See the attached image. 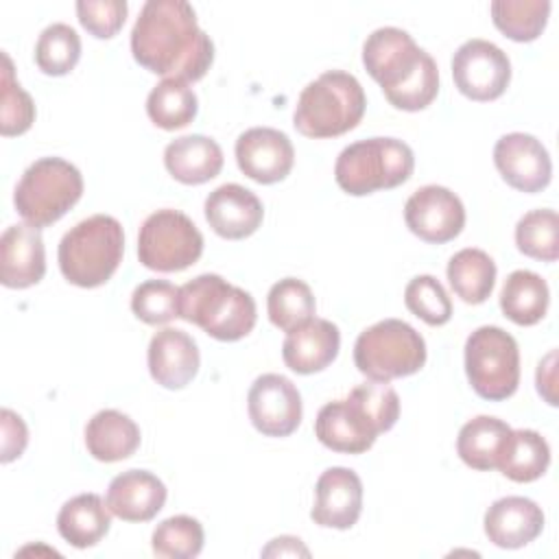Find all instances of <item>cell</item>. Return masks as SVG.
<instances>
[{"instance_id": "1", "label": "cell", "mask_w": 559, "mask_h": 559, "mask_svg": "<svg viewBox=\"0 0 559 559\" xmlns=\"http://www.w3.org/2000/svg\"><path fill=\"white\" fill-rule=\"evenodd\" d=\"M133 59L153 74L194 83L214 61V44L186 0H148L131 31Z\"/></svg>"}, {"instance_id": "2", "label": "cell", "mask_w": 559, "mask_h": 559, "mask_svg": "<svg viewBox=\"0 0 559 559\" xmlns=\"http://www.w3.org/2000/svg\"><path fill=\"white\" fill-rule=\"evenodd\" d=\"M362 63L395 109L419 111L437 98L439 70L435 59L397 26H380L367 35Z\"/></svg>"}, {"instance_id": "3", "label": "cell", "mask_w": 559, "mask_h": 559, "mask_svg": "<svg viewBox=\"0 0 559 559\" xmlns=\"http://www.w3.org/2000/svg\"><path fill=\"white\" fill-rule=\"evenodd\" d=\"M400 417V397L389 382H365L345 400L321 406L314 421L317 439L343 454L367 452L378 435L391 430Z\"/></svg>"}, {"instance_id": "4", "label": "cell", "mask_w": 559, "mask_h": 559, "mask_svg": "<svg viewBox=\"0 0 559 559\" xmlns=\"http://www.w3.org/2000/svg\"><path fill=\"white\" fill-rule=\"evenodd\" d=\"M179 319L216 341H240L258 319L253 297L216 273H203L179 288Z\"/></svg>"}, {"instance_id": "5", "label": "cell", "mask_w": 559, "mask_h": 559, "mask_svg": "<svg viewBox=\"0 0 559 559\" xmlns=\"http://www.w3.org/2000/svg\"><path fill=\"white\" fill-rule=\"evenodd\" d=\"M365 107L367 98L358 79L343 70H328L301 90L293 124L306 138H336L362 120Z\"/></svg>"}, {"instance_id": "6", "label": "cell", "mask_w": 559, "mask_h": 559, "mask_svg": "<svg viewBox=\"0 0 559 559\" xmlns=\"http://www.w3.org/2000/svg\"><path fill=\"white\" fill-rule=\"evenodd\" d=\"M122 253V225L109 214H94L63 234L57 258L59 269L70 284L96 288L116 273Z\"/></svg>"}, {"instance_id": "7", "label": "cell", "mask_w": 559, "mask_h": 559, "mask_svg": "<svg viewBox=\"0 0 559 559\" xmlns=\"http://www.w3.org/2000/svg\"><path fill=\"white\" fill-rule=\"evenodd\" d=\"M415 155L397 138H369L345 146L334 164L338 188L352 197L391 190L411 179Z\"/></svg>"}, {"instance_id": "8", "label": "cell", "mask_w": 559, "mask_h": 559, "mask_svg": "<svg viewBox=\"0 0 559 559\" xmlns=\"http://www.w3.org/2000/svg\"><path fill=\"white\" fill-rule=\"evenodd\" d=\"M83 194L79 168L61 157H39L20 177L13 203L17 214L41 229L57 223Z\"/></svg>"}, {"instance_id": "9", "label": "cell", "mask_w": 559, "mask_h": 559, "mask_svg": "<svg viewBox=\"0 0 559 559\" xmlns=\"http://www.w3.org/2000/svg\"><path fill=\"white\" fill-rule=\"evenodd\" d=\"M354 362L358 371L373 382L406 378L424 367L426 341L411 323L384 319L358 334Z\"/></svg>"}, {"instance_id": "10", "label": "cell", "mask_w": 559, "mask_h": 559, "mask_svg": "<svg viewBox=\"0 0 559 559\" xmlns=\"http://www.w3.org/2000/svg\"><path fill=\"white\" fill-rule=\"evenodd\" d=\"M465 373L483 400L500 402L520 384V349L498 325H480L465 341Z\"/></svg>"}, {"instance_id": "11", "label": "cell", "mask_w": 559, "mask_h": 559, "mask_svg": "<svg viewBox=\"0 0 559 559\" xmlns=\"http://www.w3.org/2000/svg\"><path fill=\"white\" fill-rule=\"evenodd\" d=\"M203 253V236L179 210L148 214L138 234L140 262L159 273H175L192 266Z\"/></svg>"}, {"instance_id": "12", "label": "cell", "mask_w": 559, "mask_h": 559, "mask_svg": "<svg viewBox=\"0 0 559 559\" xmlns=\"http://www.w3.org/2000/svg\"><path fill=\"white\" fill-rule=\"evenodd\" d=\"M456 90L478 103L496 100L511 81V61L502 48L487 39L463 41L452 57Z\"/></svg>"}, {"instance_id": "13", "label": "cell", "mask_w": 559, "mask_h": 559, "mask_svg": "<svg viewBox=\"0 0 559 559\" xmlns=\"http://www.w3.org/2000/svg\"><path fill=\"white\" fill-rule=\"evenodd\" d=\"M247 411L253 428L264 437H288L301 424V395L280 373H262L247 395Z\"/></svg>"}, {"instance_id": "14", "label": "cell", "mask_w": 559, "mask_h": 559, "mask_svg": "<svg viewBox=\"0 0 559 559\" xmlns=\"http://www.w3.org/2000/svg\"><path fill=\"white\" fill-rule=\"evenodd\" d=\"M406 227L430 245L454 240L465 225L463 201L443 186H424L415 190L404 205Z\"/></svg>"}, {"instance_id": "15", "label": "cell", "mask_w": 559, "mask_h": 559, "mask_svg": "<svg viewBox=\"0 0 559 559\" xmlns=\"http://www.w3.org/2000/svg\"><path fill=\"white\" fill-rule=\"evenodd\" d=\"M500 177L520 192H539L550 183L552 162L546 146L531 133H507L493 146Z\"/></svg>"}, {"instance_id": "16", "label": "cell", "mask_w": 559, "mask_h": 559, "mask_svg": "<svg viewBox=\"0 0 559 559\" xmlns=\"http://www.w3.org/2000/svg\"><path fill=\"white\" fill-rule=\"evenodd\" d=\"M234 153L240 173L264 186L286 179L295 164L293 142L284 131L271 127H253L240 133Z\"/></svg>"}, {"instance_id": "17", "label": "cell", "mask_w": 559, "mask_h": 559, "mask_svg": "<svg viewBox=\"0 0 559 559\" xmlns=\"http://www.w3.org/2000/svg\"><path fill=\"white\" fill-rule=\"evenodd\" d=\"M362 511V483L349 467H328L314 485L310 518L323 528H352Z\"/></svg>"}, {"instance_id": "18", "label": "cell", "mask_w": 559, "mask_h": 559, "mask_svg": "<svg viewBox=\"0 0 559 559\" xmlns=\"http://www.w3.org/2000/svg\"><path fill=\"white\" fill-rule=\"evenodd\" d=\"M205 221L227 240H242L251 236L264 218L262 201L240 183H223L212 190L203 205Z\"/></svg>"}, {"instance_id": "19", "label": "cell", "mask_w": 559, "mask_h": 559, "mask_svg": "<svg viewBox=\"0 0 559 559\" xmlns=\"http://www.w3.org/2000/svg\"><path fill=\"white\" fill-rule=\"evenodd\" d=\"M46 273L41 231L28 223L9 225L0 238V282L7 288L35 286Z\"/></svg>"}, {"instance_id": "20", "label": "cell", "mask_w": 559, "mask_h": 559, "mask_svg": "<svg viewBox=\"0 0 559 559\" xmlns=\"http://www.w3.org/2000/svg\"><path fill=\"white\" fill-rule=\"evenodd\" d=\"M199 347L194 338L177 328H164L148 343L151 378L164 389H183L199 371Z\"/></svg>"}, {"instance_id": "21", "label": "cell", "mask_w": 559, "mask_h": 559, "mask_svg": "<svg viewBox=\"0 0 559 559\" xmlns=\"http://www.w3.org/2000/svg\"><path fill=\"white\" fill-rule=\"evenodd\" d=\"M485 535L498 548H522L544 528V511L524 496H507L491 502L485 511Z\"/></svg>"}, {"instance_id": "22", "label": "cell", "mask_w": 559, "mask_h": 559, "mask_svg": "<svg viewBox=\"0 0 559 559\" xmlns=\"http://www.w3.org/2000/svg\"><path fill=\"white\" fill-rule=\"evenodd\" d=\"M166 485L146 469H127L107 487L109 511L124 522H148L166 502Z\"/></svg>"}, {"instance_id": "23", "label": "cell", "mask_w": 559, "mask_h": 559, "mask_svg": "<svg viewBox=\"0 0 559 559\" xmlns=\"http://www.w3.org/2000/svg\"><path fill=\"white\" fill-rule=\"evenodd\" d=\"M341 347V332L328 319H310L301 328L286 334L282 358L295 373L308 376L330 367Z\"/></svg>"}, {"instance_id": "24", "label": "cell", "mask_w": 559, "mask_h": 559, "mask_svg": "<svg viewBox=\"0 0 559 559\" xmlns=\"http://www.w3.org/2000/svg\"><path fill=\"white\" fill-rule=\"evenodd\" d=\"M164 166L179 183L199 186L221 173L223 151L207 135H181L164 148Z\"/></svg>"}, {"instance_id": "25", "label": "cell", "mask_w": 559, "mask_h": 559, "mask_svg": "<svg viewBox=\"0 0 559 559\" xmlns=\"http://www.w3.org/2000/svg\"><path fill=\"white\" fill-rule=\"evenodd\" d=\"M140 439L138 424L116 408L98 411L85 426L87 452L103 463L133 456L140 448Z\"/></svg>"}, {"instance_id": "26", "label": "cell", "mask_w": 559, "mask_h": 559, "mask_svg": "<svg viewBox=\"0 0 559 559\" xmlns=\"http://www.w3.org/2000/svg\"><path fill=\"white\" fill-rule=\"evenodd\" d=\"M111 511L98 493H79L70 498L57 515L59 535L74 548L96 546L109 531Z\"/></svg>"}, {"instance_id": "27", "label": "cell", "mask_w": 559, "mask_h": 559, "mask_svg": "<svg viewBox=\"0 0 559 559\" xmlns=\"http://www.w3.org/2000/svg\"><path fill=\"white\" fill-rule=\"evenodd\" d=\"M511 426L498 417L478 415L463 424L456 437V452L461 461L478 472L498 467V461L511 439Z\"/></svg>"}, {"instance_id": "28", "label": "cell", "mask_w": 559, "mask_h": 559, "mask_svg": "<svg viewBox=\"0 0 559 559\" xmlns=\"http://www.w3.org/2000/svg\"><path fill=\"white\" fill-rule=\"evenodd\" d=\"M548 301L550 290L546 280L526 269L509 273L500 290V308L518 325L539 323L548 310Z\"/></svg>"}, {"instance_id": "29", "label": "cell", "mask_w": 559, "mask_h": 559, "mask_svg": "<svg viewBox=\"0 0 559 559\" xmlns=\"http://www.w3.org/2000/svg\"><path fill=\"white\" fill-rule=\"evenodd\" d=\"M448 282L465 304H483L496 284V262L483 249H461L448 262Z\"/></svg>"}, {"instance_id": "30", "label": "cell", "mask_w": 559, "mask_h": 559, "mask_svg": "<svg viewBox=\"0 0 559 559\" xmlns=\"http://www.w3.org/2000/svg\"><path fill=\"white\" fill-rule=\"evenodd\" d=\"M550 465L548 441L531 428L511 432V439L498 461V469L513 483H533L546 474Z\"/></svg>"}, {"instance_id": "31", "label": "cell", "mask_w": 559, "mask_h": 559, "mask_svg": "<svg viewBox=\"0 0 559 559\" xmlns=\"http://www.w3.org/2000/svg\"><path fill=\"white\" fill-rule=\"evenodd\" d=\"M197 109L199 103L194 90L179 79L159 81L146 98V114L151 122L166 131L188 127L197 118Z\"/></svg>"}, {"instance_id": "32", "label": "cell", "mask_w": 559, "mask_h": 559, "mask_svg": "<svg viewBox=\"0 0 559 559\" xmlns=\"http://www.w3.org/2000/svg\"><path fill=\"white\" fill-rule=\"evenodd\" d=\"M314 295L304 280L284 277L275 282L266 297V312L275 328L293 332L314 319Z\"/></svg>"}, {"instance_id": "33", "label": "cell", "mask_w": 559, "mask_h": 559, "mask_svg": "<svg viewBox=\"0 0 559 559\" xmlns=\"http://www.w3.org/2000/svg\"><path fill=\"white\" fill-rule=\"evenodd\" d=\"M548 0H493L491 20L500 33L513 41H533L546 28Z\"/></svg>"}, {"instance_id": "34", "label": "cell", "mask_w": 559, "mask_h": 559, "mask_svg": "<svg viewBox=\"0 0 559 559\" xmlns=\"http://www.w3.org/2000/svg\"><path fill=\"white\" fill-rule=\"evenodd\" d=\"M79 57L81 37L72 26L55 22L39 33V39L35 44V63L44 74L63 76L74 70Z\"/></svg>"}, {"instance_id": "35", "label": "cell", "mask_w": 559, "mask_h": 559, "mask_svg": "<svg viewBox=\"0 0 559 559\" xmlns=\"http://www.w3.org/2000/svg\"><path fill=\"white\" fill-rule=\"evenodd\" d=\"M518 249L535 260L555 262L559 258V216L555 210H531L515 225Z\"/></svg>"}, {"instance_id": "36", "label": "cell", "mask_w": 559, "mask_h": 559, "mask_svg": "<svg viewBox=\"0 0 559 559\" xmlns=\"http://www.w3.org/2000/svg\"><path fill=\"white\" fill-rule=\"evenodd\" d=\"M203 526L190 515H173L153 531L151 546L162 559H192L203 550Z\"/></svg>"}, {"instance_id": "37", "label": "cell", "mask_w": 559, "mask_h": 559, "mask_svg": "<svg viewBox=\"0 0 559 559\" xmlns=\"http://www.w3.org/2000/svg\"><path fill=\"white\" fill-rule=\"evenodd\" d=\"M35 120V103L28 92L15 81L13 63L2 52V92H0V133L4 138L22 135Z\"/></svg>"}, {"instance_id": "38", "label": "cell", "mask_w": 559, "mask_h": 559, "mask_svg": "<svg viewBox=\"0 0 559 559\" xmlns=\"http://www.w3.org/2000/svg\"><path fill=\"white\" fill-rule=\"evenodd\" d=\"M131 310L148 325L168 323L179 317V288L168 280H146L133 290Z\"/></svg>"}, {"instance_id": "39", "label": "cell", "mask_w": 559, "mask_h": 559, "mask_svg": "<svg viewBox=\"0 0 559 559\" xmlns=\"http://www.w3.org/2000/svg\"><path fill=\"white\" fill-rule=\"evenodd\" d=\"M406 308L428 325H443L452 317V301L432 275H417L404 288Z\"/></svg>"}, {"instance_id": "40", "label": "cell", "mask_w": 559, "mask_h": 559, "mask_svg": "<svg viewBox=\"0 0 559 559\" xmlns=\"http://www.w3.org/2000/svg\"><path fill=\"white\" fill-rule=\"evenodd\" d=\"M127 2L124 0H79L76 2V15L81 26L98 37V39H109L114 37L124 20H127Z\"/></svg>"}, {"instance_id": "41", "label": "cell", "mask_w": 559, "mask_h": 559, "mask_svg": "<svg viewBox=\"0 0 559 559\" xmlns=\"http://www.w3.org/2000/svg\"><path fill=\"white\" fill-rule=\"evenodd\" d=\"M0 419H2V456L0 459L2 463H9L24 452L28 443V430L22 417L15 415L11 408H2Z\"/></svg>"}, {"instance_id": "42", "label": "cell", "mask_w": 559, "mask_h": 559, "mask_svg": "<svg viewBox=\"0 0 559 559\" xmlns=\"http://www.w3.org/2000/svg\"><path fill=\"white\" fill-rule=\"evenodd\" d=\"M262 555H306L308 557V548L301 546V539L284 535V537H275L264 550Z\"/></svg>"}]
</instances>
